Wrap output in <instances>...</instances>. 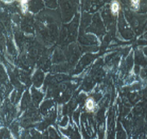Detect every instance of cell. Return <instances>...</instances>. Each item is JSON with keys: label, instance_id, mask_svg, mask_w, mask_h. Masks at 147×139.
Listing matches in <instances>:
<instances>
[{"label": "cell", "instance_id": "6da1fadb", "mask_svg": "<svg viewBox=\"0 0 147 139\" xmlns=\"http://www.w3.org/2000/svg\"><path fill=\"white\" fill-rule=\"evenodd\" d=\"M97 105L96 103V101L93 97H88L85 101V108L88 113H94L96 110Z\"/></svg>", "mask_w": 147, "mask_h": 139}, {"label": "cell", "instance_id": "7a4b0ae2", "mask_svg": "<svg viewBox=\"0 0 147 139\" xmlns=\"http://www.w3.org/2000/svg\"><path fill=\"white\" fill-rule=\"evenodd\" d=\"M121 10V6L119 1H113L111 5H110V12L113 16H117L119 15Z\"/></svg>", "mask_w": 147, "mask_h": 139}, {"label": "cell", "instance_id": "3957f363", "mask_svg": "<svg viewBox=\"0 0 147 139\" xmlns=\"http://www.w3.org/2000/svg\"><path fill=\"white\" fill-rule=\"evenodd\" d=\"M19 4H20V8L21 11H22V13L23 15H25L26 13L28 11V0H22V1H19Z\"/></svg>", "mask_w": 147, "mask_h": 139}, {"label": "cell", "instance_id": "277c9868", "mask_svg": "<svg viewBox=\"0 0 147 139\" xmlns=\"http://www.w3.org/2000/svg\"><path fill=\"white\" fill-rule=\"evenodd\" d=\"M139 1L136 0V1H131V3H132V7H134V8H137L138 7V4H139Z\"/></svg>", "mask_w": 147, "mask_h": 139}]
</instances>
